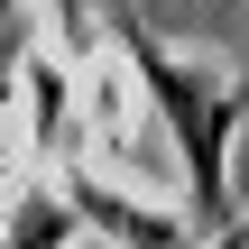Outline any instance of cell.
Returning <instances> with one entry per match:
<instances>
[{
  "label": "cell",
  "instance_id": "obj_1",
  "mask_svg": "<svg viewBox=\"0 0 249 249\" xmlns=\"http://www.w3.org/2000/svg\"><path fill=\"white\" fill-rule=\"evenodd\" d=\"M129 83L148 92V111L176 129V176H185V203L194 213H222L231 231V129L249 111V74L222 65V55H176L148 18H120L111 28Z\"/></svg>",
  "mask_w": 249,
  "mask_h": 249
},
{
  "label": "cell",
  "instance_id": "obj_2",
  "mask_svg": "<svg viewBox=\"0 0 249 249\" xmlns=\"http://www.w3.org/2000/svg\"><path fill=\"white\" fill-rule=\"evenodd\" d=\"M65 203H74V213H83V231H102V240H148V249L194 240V222H176V213H148L139 194L102 185L92 166H65Z\"/></svg>",
  "mask_w": 249,
  "mask_h": 249
},
{
  "label": "cell",
  "instance_id": "obj_3",
  "mask_svg": "<svg viewBox=\"0 0 249 249\" xmlns=\"http://www.w3.org/2000/svg\"><path fill=\"white\" fill-rule=\"evenodd\" d=\"M46 9H55V28H65V46H74V55L111 46V28H120V18H139V0H46Z\"/></svg>",
  "mask_w": 249,
  "mask_h": 249
},
{
  "label": "cell",
  "instance_id": "obj_4",
  "mask_svg": "<svg viewBox=\"0 0 249 249\" xmlns=\"http://www.w3.org/2000/svg\"><path fill=\"white\" fill-rule=\"evenodd\" d=\"M0 231H9V240H83V222H65V194H37V185L9 203Z\"/></svg>",
  "mask_w": 249,
  "mask_h": 249
}]
</instances>
